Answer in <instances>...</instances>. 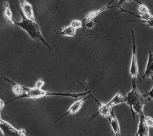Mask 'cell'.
Returning <instances> with one entry per match:
<instances>
[{"mask_svg":"<svg viewBox=\"0 0 153 136\" xmlns=\"http://www.w3.org/2000/svg\"><path fill=\"white\" fill-rule=\"evenodd\" d=\"M23 88L26 91V93L22 95L21 96L17 97L16 98H14L11 100L10 101H7L6 104L9 103L11 101H13L14 100H16L19 98H32V99H38V98H42L44 97L47 96H63V97H69L72 98H75L77 100L78 98L80 97H85L87 95H90L91 93V91H86L85 92L81 93H73L70 92H52V91H48L44 90L43 89H38L35 87H25L23 86Z\"/></svg>","mask_w":153,"mask_h":136,"instance_id":"cell-1","label":"cell"},{"mask_svg":"<svg viewBox=\"0 0 153 136\" xmlns=\"http://www.w3.org/2000/svg\"><path fill=\"white\" fill-rule=\"evenodd\" d=\"M149 100L146 98V95L140 92L136 80H131V89L125 96V103L129 106L133 119L136 114L140 115L144 113V107Z\"/></svg>","mask_w":153,"mask_h":136,"instance_id":"cell-2","label":"cell"},{"mask_svg":"<svg viewBox=\"0 0 153 136\" xmlns=\"http://www.w3.org/2000/svg\"><path fill=\"white\" fill-rule=\"evenodd\" d=\"M16 8L21 14L22 20L19 22L14 20V25L18 26V27L21 28L22 30L25 31L31 39L34 41L43 43L48 47L49 51H51V46L43 37V35L42 34L40 27L39 26L38 23L36 22V21H33L27 18L24 15L22 10L17 5Z\"/></svg>","mask_w":153,"mask_h":136,"instance_id":"cell-3","label":"cell"},{"mask_svg":"<svg viewBox=\"0 0 153 136\" xmlns=\"http://www.w3.org/2000/svg\"><path fill=\"white\" fill-rule=\"evenodd\" d=\"M131 38H132V48H131V65L129 68V76L131 77V80H136L137 77L139 78L142 84V81L140 79V73H139V68L138 65V61H137V46L136 43V39L134 37V34L133 30L131 29Z\"/></svg>","mask_w":153,"mask_h":136,"instance_id":"cell-4","label":"cell"},{"mask_svg":"<svg viewBox=\"0 0 153 136\" xmlns=\"http://www.w3.org/2000/svg\"><path fill=\"white\" fill-rule=\"evenodd\" d=\"M0 129L2 131L3 134L6 136H25L27 133L26 129H16L10 123L2 119L0 120Z\"/></svg>","mask_w":153,"mask_h":136,"instance_id":"cell-5","label":"cell"},{"mask_svg":"<svg viewBox=\"0 0 153 136\" xmlns=\"http://www.w3.org/2000/svg\"><path fill=\"white\" fill-rule=\"evenodd\" d=\"M88 95H87V96L83 97V98L80 99V100H77L75 102H74L71 105V107L69 108V109H68V110L66 111L65 113H64L61 117H60L58 120L56 121V122H57L59 121L62 120L64 117H65V116H68V115L74 114L76 113H78L79 111V110L81 109L83 104L87 101L88 98H90V96H89Z\"/></svg>","mask_w":153,"mask_h":136,"instance_id":"cell-6","label":"cell"},{"mask_svg":"<svg viewBox=\"0 0 153 136\" xmlns=\"http://www.w3.org/2000/svg\"><path fill=\"white\" fill-rule=\"evenodd\" d=\"M115 0H111L109 3L106 5L103 6L99 9H98L97 10H94L93 11H90L89 13H88V14H86V16L82 20V22L83 23H86L88 21H91V20H93L95 18L97 17L99 15H100V14H102V13H103L104 11H106L107 10L111 9L112 8H116V5H112V3Z\"/></svg>","mask_w":153,"mask_h":136,"instance_id":"cell-7","label":"cell"},{"mask_svg":"<svg viewBox=\"0 0 153 136\" xmlns=\"http://www.w3.org/2000/svg\"><path fill=\"white\" fill-rule=\"evenodd\" d=\"M145 113L140 114V120L138 125L136 136H150V129L149 126L146 121Z\"/></svg>","mask_w":153,"mask_h":136,"instance_id":"cell-8","label":"cell"},{"mask_svg":"<svg viewBox=\"0 0 153 136\" xmlns=\"http://www.w3.org/2000/svg\"><path fill=\"white\" fill-rule=\"evenodd\" d=\"M19 2L24 15L28 19L35 21V17L32 5L27 0H19Z\"/></svg>","mask_w":153,"mask_h":136,"instance_id":"cell-9","label":"cell"},{"mask_svg":"<svg viewBox=\"0 0 153 136\" xmlns=\"http://www.w3.org/2000/svg\"><path fill=\"white\" fill-rule=\"evenodd\" d=\"M109 121L110 125L112 128V129L114 131V133L116 136H121L120 126V124L119 122V120L116 117L115 115L114 110L113 108L111 110V116L108 119Z\"/></svg>","mask_w":153,"mask_h":136,"instance_id":"cell-10","label":"cell"},{"mask_svg":"<svg viewBox=\"0 0 153 136\" xmlns=\"http://www.w3.org/2000/svg\"><path fill=\"white\" fill-rule=\"evenodd\" d=\"M90 96L93 97L94 99L96 101V102L98 104V112L97 114H100L103 117H104L106 119H108L111 116V110L112 108L109 107L106 103H103L102 102L99 101L98 99L94 98L91 94H90Z\"/></svg>","mask_w":153,"mask_h":136,"instance_id":"cell-11","label":"cell"},{"mask_svg":"<svg viewBox=\"0 0 153 136\" xmlns=\"http://www.w3.org/2000/svg\"><path fill=\"white\" fill-rule=\"evenodd\" d=\"M150 78L153 81V53L149 50L148 53V60L143 75V78Z\"/></svg>","mask_w":153,"mask_h":136,"instance_id":"cell-12","label":"cell"},{"mask_svg":"<svg viewBox=\"0 0 153 136\" xmlns=\"http://www.w3.org/2000/svg\"><path fill=\"white\" fill-rule=\"evenodd\" d=\"M126 13H130V11H126ZM130 14H131L134 15V16L137 17L138 18H140L142 20L141 22L146 24L148 27H153V15L151 13L150 11H146L141 14H139V15H136L131 12Z\"/></svg>","mask_w":153,"mask_h":136,"instance_id":"cell-13","label":"cell"},{"mask_svg":"<svg viewBox=\"0 0 153 136\" xmlns=\"http://www.w3.org/2000/svg\"><path fill=\"white\" fill-rule=\"evenodd\" d=\"M4 79L6 81L10 83L13 86V92L17 97L21 96L22 95L26 93V91L25 90V89L23 88V86L12 82L11 80L9 79L8 78L5 77H4Z\"/></svg>","mask_w":153,"mask_h":136,"instance_id":"cell-14","label":"cell"},{"mask_svg":"<svg viewBox=\"0 0 153 136\" xmlns=\"http://www.w3.org/2000/svg\"><path fill=\"white\" fill-rule=\"evenodd\" d=\"M123 103H125V96L121 92H118L106 104L110 108H113L114 106Z\"/></svg>","mask_w":153,"mask_h":136,"instance_id":"cell-15","label":"cell"},{"mask_svg":"<svg viewBox=\"0 0 153 136\" xmlns=\"http://www.w3.org/2000/svg\"><path fill=\"white\" fill-rule=\"evenodd\" d=\"M4 11L3 15L6 21L8 23L14 25V20L13 19V12L11 11L9 2L6 1L4 2Z\"/></svg>","mask_w":153,"mask_h":136,"instance_id":"cell-16","label":"cell"},{"mask_svg":"<svg viewBox=\"0 0 153 136\" xmlns=\"http://www.w3.org/2000/svg\"><path fill=\"white\" fill-rule=\"evenodd\" d=\"M76 29L71 25L64 26L62 28V30L59 33L61 35L65 37H76Z\"/></svg>","mask_w":153,"mask_h":136,"instance_id":"cell-17","label":"cell"},{"mask_svg":"<svg viewBox=\"0 0 153 136\" xmlns=\"http://www.w3.org/2000/svg\"><path fill=\"white\" fill-rule=\"evenodd\" d=\"M126 2H131L133 5H136V4H142V2H141L139 0H119L118 3L116 5V8H117L119 9L120 10L122 8V5H123Z\"/></svg>","mask_w":153,"mask_h":136,"instance_id":"cell-18","label":"cell"},{"mask_svg":"<svg viewBox=\"0 0 153 136\" xmlns=\"http://www.w3.org/2000/svg\"><path fill=\"white\" fill-rule=\"evenodd\" d=\"M83 23L82 22V20H73L71 21L70 25H71L72 27L75 28L76 29H79L82 28L83 26Z\"/></svg>","mask_w":153,"mask_h":136,"instance_id":"cell-19","label":"cell"},{"mask_svg":"<svg viewBox=\"0 0 153 136\" xmlns=\"http://www.w3.org/2000/svg\"><path fill=\"white\" fill-rule=\"evenodd\" d=\"M145 119L146 121L148 124V126L149 128H153V118L149 116H145Z\"/></svg>","mask_w":153,"mask_h":136,"instance_id":"cell-20","label":"cell"},{"mask_svg":"<svg viewBox=\"0 0 153 136\" xmlns=\"http://www.w3.org/2000/svg\"><path fill=\"white\" fill-rule=\"evenodd\" d=\"M44 84H45V82L43 80L39 79L36 82L35 87L38 88V89H42V88L44 86Z\"/></svg>","mask_w":153,"mask_h":136,"instance_id":"cell-21","label":"cell"},{"mask_svg":"<svg viewBox=\"0 0 153 136\" xmlns=\"http://www.w3.org/2000/svg\"><path fill=\"white\" fill-rule=\"evenodd\" d=\"M85 23L86 25V28L88 29H89V30L92 29L95 26V22H94L93 20L89 21H88V22H86V23Z\"/></svg>","mask_w":153,"mask_h":136,"instance_id":"cell-22","label":"cell"},{"mask_svg":"<svg viewBox=\"0 0 153 136\" xmlns=\"http://www.w3.org/2000/svg\"><path fill=\"white\" fill-rule=\"evenodd\" d=\"M146 95H148L149 97V99H152L153 100V86L152 88L150 89V90L147 93Z\"/></svg>","mask_w":153,"mask_h":136,"instance_id":"cell-23","label":"cell"},{"mask_svg":"<svg viewBox=\"0 0 153 136\" xmlns=\"http://www.w3.org/2000/svg\"><path fill=\"white\" fill-rule=\"evenodd\" d=\"M5 104L6 103L0 98V111H2V110L5 108Z\"/></svg>","mask_w":153,"mask_h":136,"instance_id":"cell-24","label":"cell"},{"mask_svg":"<svg viewBox=\"0 0 153 136\" xmlns=\"http://www.w3.org/2000/svg\"><path fill=\"white\" fill-rule=\"evenodd\" d=\"M1 111H0V120H1Z\"/></svg>","mask_w":153,"mask_h":136,"instance_id":"cell-25","label":"cell"}]
</instances>
